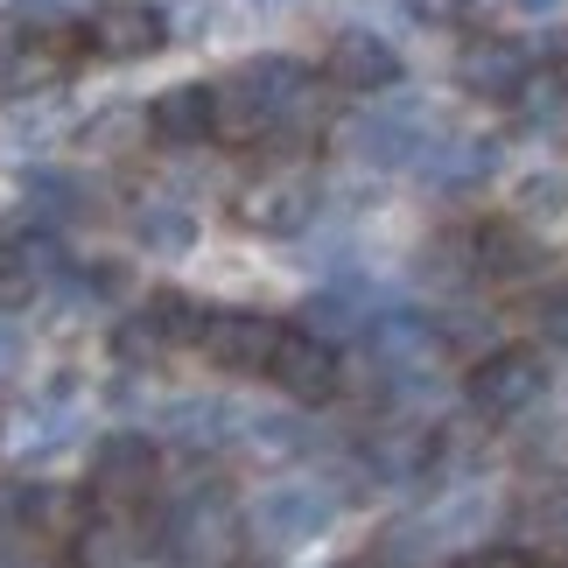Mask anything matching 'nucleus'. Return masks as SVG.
Here are the masks:
<instances>
[{"instance_id": "393cba45", "label": "nucleus", "mask_w": 568, "mask_h": 568, "mask_svg": "<svg viewBox=\"0 0 568 568\" xmlns=\"http://www.w3.org/2000/svg\"><path fill=\"white\" fill-rule=\"evenodd\" d=\"M29 196H36V204H42V211H57V217L84 204V190H78L71 176H29Z\"/></svg>"}, {"instance_id": "7ed1b4c3", "label": "nucleus", "mask_w": 568, "mask_h": 568, "mask_svg": "<svg viewBox=\"0 0 568 568\" xmlns=\"http://www.w3.org/2000/svg\"><path fill=\"white\" fill-rule=\"evenodd\" d=\"M540 393H548V358H540L534 344H498V352H485L477 373H470V407L491 414V422L527 414Z\"/></svg>"}, {"instance_id": "9b49d317", "label": "nucleus", "mask_w": 568, "mask_h": 568, "mask_svg": "<svg viewBox=\"0 0 568 568\" xmlns=\"http://www.w3.org/2000/svg\"><path fill=\"white\" fill-rule=\"evenodd\" d=\"M534 78V63L519 42H498V36H477L464 42V57H456V84L477 99H519V84Z\"/></svg>"}, {"instance_id": "1a4fd4ad", "label": "nucleus", "mask_w": 568, "mask_h": 568, "mask_svg": "<svg viewBox=\"0 0 568 568\" xmlns=\"http://www.w3.org/2000/svg\"><path fill=\"white\" fill-rule=\"evenodd\" d=\"M84 42H92V57L141 63L169 42V21H162V8H148V0H105V8H92V21H84Z\"/></svg>"}, {"instance_id": "6e6552de", "label": "nucleus", "mask_w": 568, "mask_h": 568, "mask_svg": "<svg viewBox=\"0 0 568 568\" xmlns=\"http://www.w3.org/2000/svg\"><path fill=\"white\" fill-rule=\"evenodd\" d=\"M331 519H337V498L323 485H267L246 527L267 540V548H302V540H316Z\"/></svg>"}, {"instance_id": "9d476101", "label": "nucleus", "mask_w": 568, "mask_h": 568, "mask_svg": "<svg viewBox=\"0 0 568 568\" xmlns=\"http://www.w3.org/2000/svg\"><path fill=\"white\" fill-rule=\"evenodd\" d=\"M323 78H331L337 92H393V84H400V57H393V42H379V36L344 29L331 42V57H323Z\"/></svg>"}, {"instance_id": "4be33fe9", "label": "nucleus", "mask_w": 568, "mask_h": 568, "mask_svg": "<svg viewBox=\"0 0 568 568\" xmlns=\"http://www.w3.org/2000/svg\"><path fill=\"white\" fill-rule=\"evenodd\" d=\"M568 217V176L548 169V176H527L519 183V225H555Z\"/></svg>"}, {"instance_id": "a211bd4d", "label": "nucleus", "mask_w": 568, "mask_h": 568, "mask_svg": "<svg viewBox=\"0 0 568 568\" xmlns=\"http://www.w3.org/2000/svg\"><path fill=\"white\" fill-rule=\"evenodd\" d=\"M513 540L527 555H568V491L561 485H540L527 506L513 513Z\"/></svg>"}, {"instance_id": "0eeeda50", "label": "nucleus", "mask_w": 568, "mask_h": 568, "mask_svg": "<svg viewBox=\"0 0 568 568\" xmlns=\"http://www.w3.org/2000/svg\"><path fill=\"white\" fill-rule=\"evenodd\" d=\"M281 323L260 310H204V331H196V352H204L217 373H267Z\"/></svg>"}, {"instance_id": "20e7f679", "label": "nucleus", "mask_w": 568, "mask_h": 568, "mask_svg": "<svg viewBox=\"0 0 568 568\" xmlns=\"http://www.w3.org/2000/svg\"><path fill=\"white\" fill-rule=\"evenodd\" d=\"M267 379L302 407H323L344 393V365H337V344L316 337V331H281L274 337V358H267Z\"/></svg>"}, {"instance_id": "f8f14e48", "label": "nucleus", "mask_w": 568, "mask_h": 568, "mask_svg": "<svg viewBox=\"0 0 568 568\" xmlns=\"http://www.w3.org/2000/svg\"><path fill=\"white\" fill-rule=\"evenodd\" d=\"M148 126H155V141H169V148H204L217 134L211 84H169V92L148 105Z\"/></svg>"}, {"instance_id": "f3484780", "label": "nucleus", "mask_w": 568, "mask_h": 568, "mask_svg": "<svg viewBox=\"0 0 568 568\" xmlns=\"http://www.w3.org/2000/svg\"><path fill=\"white\" fill-rule=\"evenodd\" d=\"M428 134H435V126L422 113H379V120H358L352 126V148H358L365 162H414L428 148Z\"/></svg>"}, {"instance_id": "f03ea898", "label": "nucleus", "mask_w": 568, "mask_h": 568, "mask_svg": "<svg viewBox=\"0 0 568 568\" xmlns=\"http://www.w3.org/2000/svg\"><path fill=\"white\" fill-rule=\"evenodd\" d=\"M239 534H246V519H239V506L211 485V491H190L183 506L162 519V540H155V548H169V555L190 561V568H217V561L239 555Z\"/></svg>"}, {"instance_id": "4468645a", "label": "nucleus", "mask_w": 568, "mask_h": 568, "mask_svg": "<svg viewBox=\"0 0 568 568\" xmlns=\"http://www.w3.org/2000/svg\"><path fill=\"white\" fill-rule=\"evenodd\" d=\"M365 470L379 485H422L435 470V428H379L365 443Z\"/></svg>"}, {"instance_id": "5701e85b", "label": "nucleus", "mask_w": 568, "mask_h": 568, "mask_svg": "<svg viewBox=\"0 0 568 568\" xmlns=\"http://www.w3.org/2000/svg\"><path fill=\"white\" fill-rule=\"evenodd\" d=\"M470 253V239H435V246L422 253V274H435L443 288H464V281L477 274V260H464Z\"/></svg>"}, {"instance_id": "dca6fc26", "label": "nucleus", "mask_w": 568, "mask_h": 568, "mask_svg": "<svg viewBox=\"0 0 568 568\" xmlns=\"http://www.w3.org/2000/svg\"><path fill=\"white\" fill-rule=\"evenodd\" d=\"M414 169H422L428 183H443V190H470V183H485L491 169H498V141H435L414 155Z\"/></svg>"}, {"instance_id": "423d86ee", "label": "nucleus", "mask_w": 568, "mask_h": 568, "mask_svg": "<svg viewBox=\"0 0 568 568\" xmlns=\"http://www.w3.org/2000/svg\"><path fill=\"white\" fill-rule=\"evenodd\" d=\"M316 211H323V190L310 169H281V176H260L246 196H239V217H246L253 232H267V239H295V232H310L316 225Z\"/></svg>"}, {"instance_id": "412c9836", "label": "nucleus", "mask_w": 568, "mask_h": 568, "mask_svg": "<svg viewBox=\"0 0 568 568\" xmlns=\"http://www.w3.org/2000/svg\"><path fill=\"white\" fill-rule=\"evenodd\" d=\"M217 422H232V407H225V400H183V407H169V428H176V443H183V449L225 443V428H217Z\"/></svg>"}, {"instance_id": "ddd939ff", "label": "nucleus", "mask_w": 568, "mask_h": 568, "mask_svg": "<svg viewBox=\"0 0 568 568\" xmlns=\"http://www.w3.org/2000/svg\"><path fill=\"white\" fill-rule=\"evenodd\" d=\"M470 253H477V274H485V281H534L540 267H548V246H540L527 225L470 232Z\"/></svg>"}, {"instance_id": "f257e3e1", "label": "nucleus", "mask_w": 568, "mask_h": 568, "mask_svg": "<svg viewBox=\"0 0 568 568\" xmlns=\"http://www.w3.org/2000/svg\"><path fill=\"white\" fill-rule=\"evenodd\" d=\"M211 99H217V134L253 141V134H267V126L302 113V99H310V71L288 63V57H260V63H239L225 84H211Z\"/></svg>"}, {"instance_id": "6ab92c4d", "label": "nucleus", "mask_w": 568, "mask_h": 568, "mask_svg": "<svg viewBox=\"0 0 568 568\" xmlns=\"http://www.w3.org/2000/svg\"><path fill=\"white\" fill-rule=\"evenodd\" d=\"M141 316L155 323V337L169 344V352H176V344H196V331H204V310H196V302H190L183 288H155Z\"/></svg>"}, {"instance_id": "c85d7f7f", "label": "nucleus", "mask_w": 568, "mask_h": 568, "mask_svg": "<svg viewBox=\"0 0 568 568\" xmlns=\"http://www.w3.org/2000/svg\"><path fill=\"white\" fill-rule=\"evenodd\" d=\"M422 8H428V14H464L470 0H422Z\"/></svg>"}, {"instance_id": "cd10ccee", "label": "nucleus", "mask_w": 568, "mask_h": 568, "mask_svg": "<svg viewBox=\"0 0 568 568\" xmlns=\"http://www.w3.org/2000/svg\"><path fill=\"white\" fill-rule=\"evenodd\" d=\"M14 373H21V331L0 316V379H14Z\"/></svg>"}, {"instance_id": "2eb2a0df", "label": "nucleus", "mask_w": 568, "mask_h": 568, "mask_svg": "<svg viewBox=\"0 0 568 568\" xmlns=\"http://www.w3.org/2000/svg\"><path fill=\"white\" fill-rule=\"evenodd\" d=\"M134 555H141V534L126 527L120 513H84L78 534L63 540V561L71 568H126Z\"/></svg>"}, {"instance_id": "c756f323", "label": "nucleus", "mask_w": 568, "mask_h": 568, "mask_svg": "<svg viewBox=\"0 0 568 568\" xmlns=\"http://www.w3.org/2000/svg\"><path fill=\"white\" fill-rule=\"evenodd\" d=\"M519 8H527V14H555L561 0H519Z\"/></svg>"}, {"instance_id": "a878e982", "label": "nucleus", "mask_w": 568, "mask_h": 568, "mask_svg": "<svg viewBox=\"0 0 568 568\" xmlns=\"http://www.w3.org/2000/svg\"><path fill=\"white\" fill-rule=\"evenodd\" d=\"M534 323H540V337H548V344H568V281L534 302Z\"/></svg>"}, {"instance_id": "39448f33", "label": "nucleus", "mask_w": 568, "mask_h": 568, "mask_svg": "<svg viewBox=\"0 0 568 568\" xmlns=\"http://www.w3.org/2000/svg\"><path fill=\"white\" fill-rule=\"evenodd\" d=\"M162 477V449L134 428H113L105 443L92 449V498L99 506H141Z\"/></svg>"}, {"instance_id": "bb28decb", "label": "nucleus", "mask_w": 568, "mask_h": 568, "mask_svg": "<svg viewBox=\"0 0 568 568\" xmlns=\"http://www.w3.org/2000/svg\"><path fill=\"white\" fill-rule=\"evenodd\" d=\"M464 568H534V555L527 548H477Z\"/></svg>"}, {"instance_id": "b1692460", "label": "nucleus", "mask_w": 568, "mask_h": 568, "mask_svg": "<svg viewBox=\"0 0 568 568\" xmlns=\"http://www.w3.org/2000/svg\"><path fill=\"white\" fill-rule=\"evenodd\" d=\"M113 352H120L126 365H155V358L169 352V344L155 337V323H148V316H126L120 331H113Z\"/></svg>"}, {"instance_id": "aec40b11", "label": "nucleus", "mask_w": 568, "mask_h": 568, "mask_svg": "<svg viewBox=\"0 0 568 568\" xmlns=\"http://www.w3.org/2000/svg\"><path fill=\"white\" fill-rule=\"evenodd\" d=\"M134 239H141L148 253H183L190 239H196V225H190L183 204H162V196H155L148 211H134Z\"/></svg>"}]
</instances>
